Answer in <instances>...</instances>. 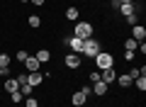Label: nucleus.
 Instances as JSON below:
<instances>
[{"label": "nucleus", "instance_id": "nucleus-19", "mask_svg": "<svg viewBox=\"0 0 146 107\" xmlns=\"http://www.w3.org/2000/svg\"><path fill=\"white\" fill-rule=\"evenodd\" d=\"M20 92H22V97H29L32 92H34V88H32L29 83H25V85H20Z\"/></svg>", "mask_w": 146, "mask_h": 107}, {"label": "nucleus", "instance_id": "nucleus-16", "mask_svg": "<svg viewBox=\"0 0 146 107\" xmlns=\"http://www.w3.org/2000/svg\"><path fill=\"white\" fill-rule=\"evenodd\" d=\"M78 15H80L78 7H68L66 10V20H71V22H78Z\"/></svg>", "mask_w": 146, "mask_h": 107}, {"label": "nucleus", "instance_id": "nucleus-28", "mask_svg": "<svg viewBox=\"0 0 146 107\" xmlns=\"http://www.w3.org/2000/svg\"><path fill=\"white\" fill-rule=\"evenodd\" d=\"M134 56H136V51H127V54H124L127 61H134Z\"/></svg>", "mask_w": 146, "mask_h": 107}, {"label": "nucleus", "instance_id": "nucleus-14", "mask_svg": "<svg viewBox=\"0 0 146 107\" xmlns=\"http://www.w3.org/2000/svg\"><path fill=\"white\" fill-rule=\"evenodd\" d=\"M5 90L7 92H17L20 90V83H17L15 78H5Z\"/></svg>", "mask_w": 146, "mask_h": 107}, {"label": "nucleus", "instance_id": "nucleus-8", "mask_svg": "<svg viewBox=\"0 0 146 107\" xmlns=\"http://www.w3.org/2000/svg\"><path fill=\"white\" fill-rule=\"evenodd\" d=\"M63 63H66L68 68H78L80 66V54H66V58H63Z\"/></svg>", "mask_w": 146, "mask_h": 107}, {"label": "nucleus", "instance_id": "nucleus-11", "mask_svg": "<svg viewBox=\"0 0 146 107\" xmlns=\"http://www.w3.org/2000/svg\"><path fill=\"white\" fill-rule=\"evenodd\" d=\"M107 83H102V80H95L93 83V88H90V92H95V95H100V97H102L105 95V92H107Z\"/></svg>", "mask_w": 146, "mask_h": 107}, {"label": "nucleus", "instance_id": "nucleus-6", "mask_svg": "<svg viewBox=\"0 0 146 107\" xmlns=\"http://www.w3.org/2000/svg\"><path fill=\"white\" fill-rule=\"evenodd\" d=\"M100 80L107 83V85H110V83H115V80H117V71H115V66H112V68H105V71L100 73Z\"/></svg>", "mask_w": 146, "mask_h": 107}, {"label": "nucleus", "instance_id": "nucleus-23", "mask_svg": "<svg viewBox=\"0 0 146 107\" xmlns=\"http://www.w3.org/2000/svg\"><path fill=\"white\" fill-rule=\"evenodd\" d=\"M10 100H12V102H15V105H17V102H22V100H25V97H22V92L17 90V92H10Z\"/></svg>", "mask_w": 146, "mask_h": 107}, {"label": "nucleus", "instance_id": "nucleus-17", "mask_svg": "<svg viewBox=\"0 0 146 107\" xmlns=\"http://www.w3.org/2000/svg\"><path fill=\"white\" fill-rule=\"evenodd\" d=\"M27 25H29L32 29H36V27L42 25V17H39V15H29V17H27Z\"/></svg>", "mask_w": 146, "mask_h": 107}, {"label": "nucleus", "instance_id": "nucleus-22", "mask_svg": "<svg viewBox=\"0 0 146 107\" xmlns=\"http://www.w3.org/2000/svg\"><path fill=\"white\" fill-rule=\"evenodd\" d=\"M25 107H39V100H36V97H27V100H25Z\"/></svg>", "mask_w": 146, "mask_h": 107}, {"label": "nucleus", "instance_id": "nucleus-10", "mask_svg": "<svg viewBox=\"0 0 146 107\" xmlns=\"http://www.w3.org/2000/svg\"><path fill=\"white\" fill-rule=\"evenodd\" d=\"M39 66H42V63L36 61V56H27V58H25V68H27V73L39 71Z\"/></svg>", "mask_w": 146, "mask_h": 107}, {"label": "nucleus", "instance_id": "nucleus-20", "mask_svg": "<svg viewBox=\"0 0 146 107\" xmlns=\"http://www.w3.org/2000/svg\"><path fill=\"white\" fill-rule=\"evenodd\" d=\"M136 46H139V41H134L131 37H129V39L124 41V49H127V51H136Z\"/></svg>", "mask_w": 146, "mask_h": 107}, {"label": "nucleus", "instance_id": "nucleus-18", "mask_svg": "<svg viewBox=\"0 0 146 107\" xmlns=\"http://www.w3.org/2000/svg\"><path fill=\"white\" fill-rule=\"evenodd\" d=\"M10 63H12V58H10V54H0V68H10Z\"/></svg>", "mask_w": 146, "mask_h": 107}, {"label": "nucleus", "instance_id": "nucleus-13", "mask_svg": "<svg viewBox=\"0 0 146 107\" xmlns=\"http://www.w3.org/2000/svg\"><path fill=\"white\" fill-rule=\"evenodd\" d=\"M115 83H119V88H129L131 83H134V78L129 76V73H122V76H117V80Z\"/></svg>", "mask_w": 146, "mask_h": 107}, {"label": "nucleus", "instance_id": "nucleus-24", "mask_svg": "<svg viewBox=\"0 0 146 107\" xmlns=\"http://www.w3.org/2000/svg\"><path fill=\"white\" fill-rule=\"evenodd\" d=\"M27 56H29V54H27L25 49H22V51H17V54H15V58H17L20 63H25V58H27Z\"/></svg>", "mask_w": 146, "mask_h": 107}, {"label": "nucleus", "instance_id": "nucleus-15", "mask_svg": "<svg viewBox=\"0 0 146 107\" xmlns=\"http://www.w3.org/2000/svg\"><path fill=\"white\" fill-rule=\"evenodd\" d=\"M49 58H51V51H46V49L36 51V61H39V63H46Z\"/></svg>", "mask_w": 146, "mask_h": 107}, {"label": "nucleus", "instance_id": "nucleus-12", "mask_svg": "<svg viewBox=\"0 0 146 107\" xmlns=\"http://www.w3.org/2000/svg\"><path fill=\"white\" fill-rule=\"evenodd\" d=\"M139 10V5H136V3H127V5H119V12L124 17H129V15H134V12Z\"/></svg>", "mask_w": 146, "mask_h": 107}, {"label": "nucleus", "instance_id": "nucleus-25", "mask_svg": "<svg viewBox=\"0 0 146 107\" xmlns=\"http://www.w3.org/2000/svg\"><path fill=\"white\" fill-rule=\"evenodd\" d=\"M129 76H131V78H139V76H144V73H141V68H131Z\"/></svg>", "mask_w": 146, "mask_h": 107}, {"label": "nucleus", "instance_id": "nucleus-31", "mask_svg": "<svg viewBox=\"0 0 146 107\" xmlns=\"http://www.w3.org/2000/svg\"><path fill=\"white\" fill-rule=\"evenodd\" d=\"M3 76H7V71H5V68H0V78H3Z\"/></svg>", "mask_w": 146, "mask_h": 107}, {"label": "nucleus", "instance_id": "nucleus-32", "mask_svg": "<svg viewBox=\"0 0 146 107\" xmlns=\"http://www.w3.org/2000/svg\"><path fill=\"white\" fill-rule=\"evenodd\" d=\"M20 3H29V0H20Z\"/></svg>", "mask_w": 146, "mask_h": 107}, {"label": "nucleus", "instance_id": "nucleus-9", "mask_svg": "<svg viewBox=\"0 0 146 107\" xmlns=\"http://www.w3.org/2000/svg\"><path fill=\"white\" fill-rule=\"evenodd\" d=\"M27 83H29L32 88H36V85H42L44 83V76L39 71H34V73H27Z\"/></svg>", "mask_w": 146, "mask_h": 107}, {"label": "nucleus", "instance_id": "nucleus-30", "mask_svg": "<svg viewBox=\"0 0 146 107\" xmlns=\"http://www.w3.org/2000/svg\"><path fill=\"white\" fill-rule=\"evenodd\" d=\"M117 3H119V5H127V3H134V0H117Z\"/></svg>", "mask_w": 146, "mask_h": 107}, {"label": "nucleus", "instance_id": "nucleus-5", "mask_svg": "<svg viewBox=\"0 0 146 107\" xmlns=\"http://www.w3.org/2000/svg\"><path fill=\"white\" fill-rule=\"evenodd\" d=\"M63 44H66L68 49L73 51V54H80V49H83V39H78V37H73V34L68 37V39L63 41Z\"/></svg>", "mask_w": 146, "mask_h": 107}, {"label": "nucleus", "instance_id": "nucleus-2", "mask_svg": "<svg viewBox=\"0 0 146 107\" xmlns=\"http://www.w3.org/2000/svg\"><path fill=\"white\" fill-rule=\"evenodd\" d=\"M73 37H78V39H90L93 37V25L90 22H76V27H73Z\"/></svg>", "mask_w": 146, "mask_h": 107}, {"label": "nucleus", "instance_id": "nucleus-29", "mask_svg": "<svg viewBox=\"0 0 146 107\" xmlns=\"http://www.w3.org/2000/svg\"><path fill=\"white\" fill-rule=\"evenodd\" d=\"M29 3H34L36 7H42V5H44V0H29Z\"/></svg>", "mask_w": 146, "mask_h": 107}, {"label": "nucleus", "instance_id": "nucleus-7", "mask_svg": "<svg viewBox=\"0 0 146 107\" xmlns=\"http://www.w3.org/2000/svg\"><path fill=\"white\" fill-rule=\"evenodd\" d=\"M131 39L134 41H144L146 39V27L144 25H134L131 27Z\"/></svg>", "mask_w": 146, "mask_h": 107}, {"label": "nucleus", "instance_id": "nucleus-4", "mask_svg": "<svg viewBox=\"0 0 146 107\" xmlns=\"http://www.w3.org/2000/svg\"><path fill=\"white\" fill-rule=\"evenodd\" d=\"M88 95H90V88H83V90H78V92H73V97H71V102L76 107H83L85 102H88Z\"/></svg>", "mask_w": 146, "mask_h": 107}, {"label": "nucleus", "instance_id": "nucleus-3", "mask_svg": "<svg viewBox=\"0 0 146 107\" xmlns=\"http://www.w3.org/2000/svg\"><path fill=\"white\" fill-rule=\"evenodd\" d=\"M95 63H98V71H105V68H112V66H115V58H112V54L100 51L98 56H95Z\"/></svg>", "mask_w": 146, "mask_h": 107}, {"label": "nucleus", "instance_id": "nucleus-26", "mask_svg": "<svg viewBox=\"0 0 146 107\" xmlns=\"http://www.w3.org/2000/svg\"><path fill=\"white\" fill-rule=\"evenodd\" d=\"M124 20H127V22H129V25H131V27H134V25H139V22H136V12H134V15H129V17H124Z\"/></svg>", "mask_w": 146, "mask_h": 107}, {"label": "nucleus", "instance_id": "nucleus-21", "mask_svg": "<svg viewBox=\"0 0 146 107\" xmlns=\"http://www.w3.org/2000/svg\"><path fill=\"white\" fill-rule=\"evenodd\" d=\"M134 85L139 88L141 92H144V90H146V78H144V76H139V78H134Z\"/></svg>", "mask_w": 146, "mask_h": 107}, {"label": "nucleus", "instance_id": "nucleus-27", "mask_svg": "<svg viewBox=\"0 0 146 107\" xmlns=\"http://www.w3.org/2000/svg\"><path fill=\"white\" fill-rule=\"evenodd\" d=\"M15 80H17V83H20V85H25V83H27V73H20V76H17V78H15Z\"/></svg>", "mask_w": 146, "mask_h": 107}, {"label": "nucleus", "instance_id": "nucleus-33", "mask_svg": "<svg viewBox=\"0 0 146 107\" xmlns=\"http://www.w3.org/2000/svg\"><path fill=\"white\" fill-rule=\"evenodd\" d=\"M83 107H88V105H83Z\"/></svg>", "mask_w": 146, "mask_h": 107}, {"label": "nucleus", "instance_id": "nucleus-1", "mask_svg": "<svg viewBox=\"0 0 146 107\" xmlns=\"http://www.w3.org/2000/svg\"><path fill=\"white\" fill-rule=\"evenodd\" d=\"M100 41L98 39H93V37H90V39H85L83 41V49H80V54H83V56H90V58H95L100 54Z\"/></svg>", "mask_w": 146, "mask_h": 107}]
</instances>
